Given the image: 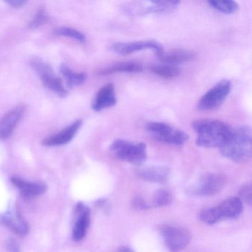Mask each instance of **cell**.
Listing matches in <instances>:
<instances>
[{"mask_svg":"<svg viewBox=\"0 0 252 252\" xmlns=\"http://www.w3.org/2000/svg\"><path fill=\"white\" fill-rule=\"evenodd\" d=\"M225 178L220 174L209 173L203 175L191 187L192 194L199 196H212L223 189Z\"/></svg>","mask_w":252,"mask_h":252,"instance_id":"obj_8","label":"cell"},{"mask_svg":"<svg viewBox=\"0 0 252 252\" xmlns=\"http://www.w3.org/2000/svg\"><path fill=\"white\" fill-rule=\"evenodd\" d=\"M157 57L160 62L165 64L175 66V64L191 61L195 58V54L187 50L176 49L168 52L163 51Z\"/></svg>","mask_w":252,"mask_h":252,"instance_id":"obj_18","label":"cell"},{"mask_svg":"<svg viewBox=\"0 0 252 252\" xmlns=\"http://www.w3.org/2000/svg\"><path fill=\"white\" fill-rule=\"evenodd\" d=\"M147 129L153 138L170 145L181 146L189 140V135L184 131L163 122H150Z\"/></svg>","mask_w":252,"mask_h":252,"instance_id":"obj_4","label":"cell"},{"mask_svg":"<svg viewBox=\"0 0 252 252\" xmlns=\"http://www.w3.org/2000/svg\"><path fill=\"white\" fill-rule=\"evenodd\" d=\"M222 156L237 163L248 161L252 158V129L249 126H242L232 129L228 142L220 148Z\"/></svg>","mask_w":252,"mask_h":252,"instance_id":"obj_2","label":"cell"},{"mask_svg":"<svg viewBox=\"0 0 252 252\" xmlns=\"http://www.w3.org/2000/svg\"><path fill=\"white\" fill-rule=\"evenodd\" d=\"M6 247L9 252H20V246L17 244V242L14 241V240H8Z\"/></svg>","mask_w":252,"mask_h":252,"instance_id":"obj_30","label":"cell"},{"mask_svg":"<svg viewBox=\"0 0 252 252\" xmlns=\"http://www.w3.org/2000/svg\"><path fill=\"white\" fill-rule=\"evenodd\" d=\"M172 201V194L166 189H158L156 191L153 197L151 206L163 207L170 204Z\"/></svg>","mask_w":252,"mask_h":252,"instance_id":"obj_24","label":"cell"},{"mask_svg":"<svg viewBox=\"0 0 252 252\" xmlns=\"http://www.w3.org/2000/svg\"><path fill=\"white\" fill-rule=\"evenodd\" d=\"M98 206L100 207H102L103 209H109V205L107 203V200H100L98 202Z\"/></svg>","mask_w":252,"mask_h":252,"instance_id":"obj_32","label":"cell"},{"mask_svg":"<svg viewBox=\"0 0 252 252\" xmlns=\"http://www.w3.org/2000/svg\"><path fill=\"white\" fill-rule=\"evenodd\" d=\"M82 125V120L76 121L57 135L43 140L42 141V145L45 147H57L67 144L74 138Z\"/></svg>","mask_w":252,"mask_h":252,"instance_id":"obj_14","label":"cell"},{"mask_svg":"<svg viewBox=\"0 0 252 252\" xmlns=\"http://www.w3.org/2000/svg\"><path fill=\"white\" fill-rule=\"evenodd\" d=\"M7 2L14 8H20L26 3V1L23 0H8Z\"/></svg>","mask_w":252,"mask_h":252,"instance_id":"obj_31","label":"cell"},{"mask_svg":"<svg viewBox=\"0 0 252 252\" xmlns=\"http://www.w3.org/2000/svg\"><path fill=\"white\" fill-rule=\"evenodd\" d=\"M132 205L135 209H141V210H145L151 207L150 203L140 195L135 196L134 197L132 200Z\"/></svg>","mask_w":252,"mask_h":252,"instance_id":"obj_29","label":"cell"},{"mask_svg":"<svg viewBox=\"0 0 252 252\" xmlns=\"http://www.w3.org/2000/svg\"><path fill=\"white\" fill-rule=\"evenodd\" d=\"M110 49L120 55H129L145 50H153L156 57L163 52V48L158 42L154 40L138 41L132 42H116L110 46Z\"/></svg>","mask_w":252,"mask_h":252,"instance_id":"obj_9","label":"cell"},{"mask_svg":"<svg viewBox=\"0 0 252 252\" xmlns=\"http://www.w3.org/2000/svg\"><path fill=\"white\" fill-rule=\"evenodd\" d=\"M91 223V210L82 203H77L75 208V222L73 229V238L80 241L85 238Z\"/></svg>","mask_w":252,"mask_h":252,"instance_id":"obj_10","label":"cell"},{"mask_svg":"<svg viewBox=\"0 0 252 252\" xmlns=\"http://www.w3.org/2000/svg\"><path fill=\"white\" fill-rule=\"evenodd\" d=\"M159 231L166 247L172 252L184 250L191 240L189 231L184 227L164 224L160 227Z\"/></svg>","mask_w":252,"mask_h":252,"instance_id":"obj_5","label":"cell"},{"mask_svg":"<svg viewBox=\"0 0 252 252\" xmlns=\"http://www.w3.org/2000/svg\"><path fill=\"white\" fill-rule=\"evenodd\" d=\"M143 70V67L139 63L134 62H125L113 64L111 67L104 69L100 72L101 76H107V75L114 74V73H139Z\"/></svg>","mask_w":252,"mask_h":252,"instance_id":"obj_20","label":"cell"},{"mask_svg":"<svg viewBox=\"0 0 252 252\" xmlns=\"http://www.w3.org/2000/svg\"><path fill=\"white\" fill-rule=\"evenodd\" d=\"M31 65L38 73L43 85L60 96H65L67 91L64 88L60 78L54 74L52 68L46 63L39 59H35L31 62Z\"/></svg>","mask_w":252,"mask_h":252,"instance_id":"obj_7","label":"cell"},{"mask_svg":"<svg viewBox=\"0 0 252 252\" xmlns=\"http://www.w3.org/2000/svg\"><path fill=\"white\" fill-rule=\"evenodd\" d=\"M208 3L214 9L225 14H234L239 9L238 4L231 0H227V1L226 0H222V1L213 0V1H209Z\"/></svg>","mask_w":252,"mask_h":252,"instance_id":"obj_23","label":"cell"},{"mask_svg":"<svg viewBox=\"0 0 252 252\" xmlns=\"http://www.w3.org/2000/svg\"><path fill=\"white\" fill-rule=\"evenodd\" d=\"M116 102L117 98L114 85L109 83L99 90L93 103L92 108L95 111L99 112L113 107L116 105Z\"/></svg>","mask_w":252,"mask_h":252,"instance_id":"obj_13","label":"cell"},{"mask_svg":"<svg viewBox=\"0 0 252 252\" xmlns=\"http://www.w3.org/2000/svg\"><path fill=\"white\" fill-rule=\"evenodd\" d=\"M150 71L157 76L165 79H172L177 77L181 73V70L175 65L170 64H161L154 65L150 67Z\"/></svg>","mask_w":252,"mask_h":252,"instance_id":"obj_22","label":"cell"},{"mask_svg":"<svg viewBox=\"0 0 252 252\" xmlns=\"http://www.w3.org/2000/svg\"><path fill=\"white\" fill-rule=\"evenodd\" d=\"M26 111L24 106H17L0 119V140L8 138L14 132Z\"/></svg>","mask_w":252,"mask_h":252,"instance_id":"obj_12","label":"cell"},{"mask_svg":"<svg viewBox=\"0 0 252 252\" xmlns=\"http://www.w3.org/2000/svg\"><path fill=\"white\" fill-rule=\"evenodd\" d=\"M116 252H134L130 248L123 246V247L119 248Z\"/></svg>","mask_w":252,"mask_h":252,"instance_id":"obj_33","label":"cell"},{"mask_svg":"<svg viewBox=\"0 0 252 252\" xmlns=\"http://www.w3.org/2000/svg\"><path fill=\"white\" fill-rule=\"evenodd\" d=\"M11 182L26 198L37 197L44 194L47 190L46 185L42 183L32 182L20 178H11Z\"/></svg>","mask_w":252,"mask_h":252,"instance_id":"obj_15","label":"cell"},{"mask_svg":"<svg viewBox=\"0 0 252 252\" xmlns=\"http://www.w3.org/2000/svg\"><path fill=\"white\" fill-rule=\"evenodd\" d=\"M220 220L237 218L243 210V202L238 197H232L216 206Z\"/></svg>","mask_w":252,"mask_h":252,"instance_id":"obj_17","label":"cell"},{"mask_svg":"<svg viewBox=\"0 0 252 252\" xmlns=\"http://www.w3.org/2000/svg\"><path fill=\"white\" fill-rule=\"evenodd\" d=\"M110 151L116 158L135 165H141L147 157V146L142 142L118 139L110 146Z\"/></svg>","mask_w":252,"mask_h":252,"instance_id":"obj_3","label":"cell"},{"mask_svg":"<svg viewBox=\"0 0 252 252\" xmlns=\"http://www.w3.org/2000/svg\"><path fill=\"white\" fill-rule=\"evenodd\" d=\"M46 21L47 17L45 16L43 10H39L35 16L34 18L29 24V28H31V29H37L39 26H42L44 23H46Z\"/></svg>","mask_w":252,"mask_h":252,"instance_id":"obj_28","label":"cell"},{"mask_svg":"<svg viewBox=\"0 0 252 252\" xmlns=\"http://www.w3.org/2000/svg\"><path fill=\"white\" fill-rule=\"evenodd\" d=\"M169 173V169L167 168L156 166L142 168L138 172V175L143 180L158 184L166 182Z\"/></svg>","mask_w":252,"mask_h":252,"instance_id":"obj_19","label":"cell"},{"mask_svg":"<svg viewBox=\"0 0 252 252\" xmlns=\"http://www.w3.org/2000/svg\"><path fill=\"white\" fill-rule=\"evenodd\" d=\"M0 222L20 237L26 235L29 232V224L18 213H5V215L0 216Z\"/></svg>","mask_w":252,"mask_h":252,"instance_id":"obj_16","label":"cell"},{"mask_svg":"<svg viewBox=\"0 0 252 252\" xmlns=\"http://www.w3.org/2000/svg\"><path fill=\"white\" fill-rule=\"evenodd\" d=\"M197 138L196 144L204 148L223 147L232 134V129L226 124L214 119H200L192 123Z\"/></svg>","mask_w":252,"mask_h":252,"instance_id":"obj_1","label":"cell"},{"mask_svg":"<svg viewBox=\"0 0 252 252\" xmlns=\"http://www.w3.org/2000/svg\"><path fill=\"white\" fill-rule=\"evenodd\" d=\"M62 74L65 78L67 86L69 88H74L79 86L85 82L87 79L86 74L85 73H75L70 70L67 66L63 65L61 67Z\"/></svg>","mask_w":252,"mask_h":252,"instance_id":"obj_21","label":"cell"},{"mask_svg":"<svg viewBox=\"0 0 252 252\" xmlns=\"http://www.w3.org/2000/svg\"><path fill=\"white\" fill-rule=\"evenodd\" d=\"M252 186L250 183L246 184L242 186L241 188L239 191L238 198L242 202H246L248 204L251 205L252 203Z\"/></svg>","mask_w":252,"mask_h":252,"instance_id":"obj_27","label":"cell"},{"mask_svg":"<svg viewBox=\"0 0 252 252\" xmlns=\"http://www.w3.org/2000/svg\"><path fill=\"white\" fill-rule=\"evenodd\" d=\"M54 33L59 36H66V37L73 38L79 42H83L85 41V36L83 33L76 31V29H70V28H60L56 29Z\"/></svg>","mask_w":252,"mask_h":252,"instance_id":"obj_26","label":"cell"},{"mask_svg":"<svg viewBox=\"0 0 252 252\" xmlns=\"http://www.w3.org/2000/svg\"><path fill=\"white\" fill-rule=\"evenodd\" d=\"M200 218L203 222L209 225H212L221 221L217 211L216 206L208 208L202 211L201 213L200 214Z\"/></svg>","mask_w":252,"mask_h":252,"instance_id":"obj_25","label":"cell"},{"mask_svg":"<svg viewBox=\"0 0 252 252\" xmlns=\"http://www.w3.org/2000/svg\"><path fill=\"white\" fill-rule=\"evenodd\" d=\"M231 91V82L229 80L220 81L201 97L197 108L202 111L218 108L226 99Z\"/></svg>","mask_w":252,"mask_h":252,"instance_id":"obj_6","label":"cell"},{"mask_svg":"<svg viewBox=\"0 0 252 252\" xmlns=\"http://www.w3.org/2000/svg\"><path fill=\"white\" fill-rule=\"evenodd\" d=\"M179 4L178 1H150L140 4L134 13L140 15L168 14L175 11Z\"/></svg>","mask_w":252,"mask_h":252,"instance_id":"obj_11","label":"cell"}]
</instances>
